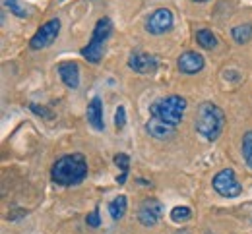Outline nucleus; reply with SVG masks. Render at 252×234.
Returning a JSON list of instances; mask_svg holds the SVG:
<instances>
[{
  "label": "nucleus",
  "instance_id": "1",
  "mask_svg": "<svg viewBox=\"0 0 252 234\" xmlns=\"http://www.w3.org/2000/svg\"><path fill=\"white\" fill-rule=\"evenodd\" d=\"M88 176V163L82 153L61 157L51 170V178L59 186H76Z\"/></svg>",
  "mask_w": 252,
  "mask_h": 234
},
{
  "label": "nucleus",
  "instance_id": "2",
  "mask_svg": "<svg viewBox=\"0 0 252 234\" xmlns=\"http://www.w3.org/2000/svg\"><path fill=\"white\" fill-rule=\"evenodd\" d=\"M196 132L208 141H216L223 132L225 126V112L214 103H202L196 110V120H194Z\"/></svg>",
  "mask_w": 252,
  "mask_h": 234
},
{
  "label": "nucleus",
  "instance_id": "3",
  "mask_svg": "<svg viewBox=\"0 0 252 234\" xmlns=\"http://www.w3.org/2000/svg\"><path fill=\"white\" fill-rule=\"evenodd\" d=\"M187 110V99L181 95H167L158 99L152 106H150V114L152 118H158L161 122L169 124V126H179L183 122Z\"/></svg>",
  "mask_w": 252,
  "mask_h": 234
},
{
  "label": "nucleus",
  "instance_id": "4",
  "mask_svg": "<svg viewBox=\"0 0 252 234\" xmlns=\"http://www.w3.org/2000/svg\"><path fill=\"white\" fill-rule=\"evenodd\" d=\"M113 33V22L109 18H101L94 27V35H92V41L82 49V56L92 62L97 64L101 58H103V52H105V43L109 41V37Z\"/></svg>",
  "mask_w": 252,
  "mask_h": 234
},
{
  "label": "nucleus",
  "instance_id": "5",
  "mask_svg": "<svg viewBox=\"0 0 252 234\" xmlns=\"http://www.w3.org/2000/svg\"><path fill=\"white\" fill-rule=\"evenodd\" d=\"M175 26V18L173 12L169 8H158L156 12H152L146 20V31L150 35H165L167 31H171Z\"/></svg>",
  "mask_w": 252,
  "mask_h": 234
},
{
  "label": "nucleus",
  "instance_id": "6",
  "mask_svg": "<svg viewBox=\"0 0 252 234\" xmlns=\"http://www.w3.org/2000/svg\"><path fill=\"white\" fill-rule=\"evenodd\" d=\"M59 31H61V20H59V18H53L51 22L43 24V26L37 29V33L33 35L32 41H30V49L41 51V49L51 47V45L55 43V39L59 37Z\"/></svg>",
  "mask_w": 252,
  "mask_h": 234
},
{
  "label": "nucleus",
  "instance_id": "7",
  "mask_svg": "<svg viewBox=\"0 0 252 234\" xmlns=\"http://www.w3.org/2000/svg\"><path fill=\"white\" fill-rule=\"evenodd\" d=\"M214 190L223 198H237L243 192V186L237 182L235 172L231 168H225L214 176Z\"/></svg>",
  "mask_w": 252,
  "mask_h": 234
},
{
  "label": "nucleus",
  "instance_id": "8",
  "mask_svg": "<svg viewBox=\"0 0 252 234\" xmlns=\"http://www.w3.org/2000/svg\"><path fill=\"white\" fill-rule=\"evenodd\" d=\"M128 66L138 74H154L158 70V58L144 51H132L128 56Z\"/></svg>",
  "mask_w": 252,
  "mask_h": 234
},
{
  "label": "nucleus",
  "instance_id": "9",
  "mask_svg": "<svg viewBox=\"0 0 252 234\" xmlns=\"http://www.w3.org/2000/svg\"><path fill=\"white\" fill-rule=\"evenodd\" d=\"M163 215V205L158 200H146L138 209V221L144 227H156Z\"/></svg>",
  "mask_w": 252,
  "mask_h": 234
},
{
  "label": "nucleus",
  "instance_id": "10",
  "mask_svg": "<svg viewBox=\"0 0 252 234\" xmlns=\"http://www.w3.org/2000/svg\"><path fill=\"white\" fill-rule=\"evenodd\" d=\"M206 64L204 56L196 51H189V52H183L177 60V66L183 74H198L202 68Z\"/></svg>",
  "mask_w": 252,
  "mask_h": 234
},
{
  "label": "nucleus",
  "instance_id": "11",
  "mask_svg": "<svg viewBox=\"0 0 252 234\" xmlns=\"http://www.w3.org/2000/svg\"><path fill=\"white\" fill-rule=\"evenodd\" d=\"M59 74L64 85H68L70 89H76L80 85V68L76 62H61L59 64Z\"/></svg>",
  "mask_w": 252,
  "mask_h": 234
},
{
  "label": "nucleus",
  "instance_id": "12",
  "mask_svg": "<svg viewBox=\"0 0 252 234\" xmlns=\"http://www.w3.org/2000/svg\"><path fill=\"white\" fill-rule=\"evenodd\" d=\"M88 122L94 126V130H97V132L105 130V122H103V101H101V97H97V95L88 104Z\"/></svg>",
  "mask_w": 252,
  "mask_h": 234
},
{
  "label": "nucleus",
  "instance_id": "13",
  "mask_svg": "<svg viewBox=\"0 0 252 234\" xmlns=\"http://www.w3.org/2000/svg\"><path fill=\"white\" fill-rule=\"evenodd\" d=\"M146 130H148V134L154 135L156 139H169L171 135H175V132H177L175 126H169V124L161 122L158 118H150L148 124H146Z\"/></svg>",
  "mask_w": 252,
  "mask_h": 234
},
{
  "label": "nucleus",
  "instance_id": "14",
  "mask_svg": "<svg viewBox=\"0 0 252 234\" xmlns=\"http://www.w3.org/2000/svg\"><path fill=\"white\" fill-rule=\"evenodd\" d=\"M196 43L206 51H214L218 47V37L210 29H200V31H196Z\"/></svg>",
  "mask_w": 252,
  "mask_h": 234
},
{
  "label": "nucleus",
  "instance_id": "15",
  "mask_svg": "<svg viewBox=\"0 0 252 234\" xmlns=\"http://www.w3.org/2000/svg\"><path fill=\"white\" fill-rule=\"evenodd\" d=\"M126 207H128V200H126V196H119V198H115V200L109 203V215H111V219L113 221H119V219H123L126 213Z\"/></svg>",
  "mask_w": 252,
  "mask_h": 234
},
{
  "label": "nucleus",
  "instance_id": "16",
  "mask_svg": "<svg viewBox=\"0 0 252 234\" xmlns=\"http://www.w3.org/2000/svg\"><path fill=\"white\" fill-rule=\"evenodd\" d=\"M231 37H233V41L239 43V45L249 43L252 37V26L251 24H243V26L233 27V29H231Z\"/></svg>",
  "mask_w": 252,
  "mask_h": 234
},
{
  "label": "nucleus",
  "instance_id": "17",
  "mask_svg": "<svg viewBox=\"0 0 252 234\" xmlns=\"http://www.w3.org/2000/svg\"><path fill=\"white\" fill-rule=\"evenodd\" d=\"M4 6L16 16V18H28V8L20 0H4Z\"/></svg>",
  "mask_w": 252,
  "mask_h": 234
},
{
  "label": "nucleus",
  "instance_id": "18",
  "mask_svg": "<svg viewBox=\"0 0 252 234\" xmlns=\"http://www.w3.org/2000/svg\"><path fill=\"white\" fill-rule=\"evenodd\" d=\"M190 215H192V211H190L189 207H185V205L173 207V211H171V219L175 223H187L190 219Z\"/></svg>",
  "mask_w": 252,
  "mask_h": 234
},
{
  "label": "nucleus",
  "instance_id": "19",
  "mask_svg": "<svg viewBox=\"0 0 252 234\" xmlns=\"http://www.w3.org/2000/svg\"><path fill=\"white\" fill-rule=\"evenodd\" d=\"M243 157L247 165L252 168V132H247L243 135Z\"/></svg>",
  "mask_w": 252,
  "mask_h": 234
},
{
  "label": "nucleus",
  "instance_id": "20",
  "mask_svg": "<svg viewBox=\"0 0 252 234\" xmlns=\"http://www.w3.org/2000/svg\"><path fill=\"white\" fill-rule=\"evenodd\" d=\"M115 165L123 170V174H128V168H130V157L126 153H117L115 155Z\"/></svg>",
  "mask_w": 252,
  "mask_h": 234
},
{
  "label": "nucleus",
  "instance_id": "21",
  "mask_svg": "<svg viewBox=\"0 0 252 234\" xmlns=\"http://www.w3.org/2000/svg\"><path fill=\"white\" fill-rule=\"evenodd\" d=\"M115 126L117 130H123L126 126V108L125 106H119L117 112H115Z\"/></svg>",
  "mask_w": 252,
  "mask_h": 234
},
{
  "label": "nucleus",
  "instance_id": "22",
  "mask_svg": "<svg viewBox=\"0 0 252 234\" xmlns=\"http://www.w3.org/2000/svg\"><path fill=\"white\" fill-rule=\"evenodd\" d=\"M86 223L90 225V227H94V229H97L99 225H101V219H99V209H94L88 217H86Z\"/></svg>",
  "mask_w": 252,
  "mask_h": 234
},
{
  "label": "nucleus",
  "instance_id": "23",
  "mask_svg": "<svg viewBox=\"0 0 252 234\" xmlns=\"http://www.w3.org/2000/svg\"><path fill=\"white\" fill-rule=\"evenodd\" d=\"M32 108H33V112H35V114H43V116H51L49 112H45L47 108H43V106H37V104H32Z\"/></svg>",
  "mask_w": 252,
  "mask_h": 234
},
{
  "label": "nucleus",
  "instance_id": "24",
  "mask_svg": "<svg viewBox=\"0 0 252 234\" xmlns=\"http://www.w3.org/2000/svg\"><path fill=\"white\" fill-rule=\"evenodd\" d=\"M177 234H190V233H189V231H179Z\"/></svg>",
  "mask_w": 252,
  "mask_h": 234
},
{
  "label": "nucleus",
  "instance_id": "25",
  "mask_svg": "<svg viewBox=\"0 0 252 234\" xmlns=\"http://www.w3.org/2000/svg\"><path fill=\"white\" fill-rule=\"evenodd\" d=\"M192 2H208V0H192Z\"/></svg>",
  "mask_w": 252,
  "mask_h": 234
}]
</instances>
